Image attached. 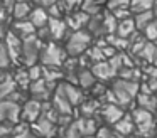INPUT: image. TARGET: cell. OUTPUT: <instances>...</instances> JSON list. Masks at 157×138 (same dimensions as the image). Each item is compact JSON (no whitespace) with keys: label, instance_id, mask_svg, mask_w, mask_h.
<instances>
[{"label":"cell","instance_id":"8d00e7d4","mask_svg":"<svg viewBox=\"0 0 157 138\" xmlns=\"http://www.w3.org/2000/svg\"><path fill=\"white\" fill-rule=\"evenodd\" d=\"M27 71H29V76H31L32 83L44 77V66H41V64H34V66L27 67Z\"/></svg>","mask_w":157,"mask_h":138},{"label":"cell","instance_id":"ffe728a7","mask_svg":"<svg viewBox=\"0 0 157 138\" xmlns=\"http://www.w3.org/2000/svg\"><path fill=\"white\" fill-rule=\"evenodd\" d=\"M137 25H135V20L132 19H125V20H120L118 22V29H117V35L123 37V39H128L133 35H137Z\"/></svg>","mask_w":157,"mask_h":138},{"label":"cell","instance_id":"2e32d148","mask_svg":"<svg viewBox=\"0 0 157 138\" xmlns=\"http://www.w3.org/2000/svg\"><path fill=\"white\" fill-rule=\"evenodd\" d=\"M101 116L105 118V121L117 125V123H118V121L123 118V110H122V106H120V104L108 103V104H106V106L101 110Z\"/></svg>","mask_w":157,"mask_h":138},{"label":"cell","instance_id":"836d02e7","mask_svg":"<svg viewBox=\"0 0 157 138\" xmlns=\"http://www.w3.org/2000/svg\"><path fill=\"white\" fill-rule=\"evenodd\" d=\"M81 128L78 121H73L69 126L64 128V138H81Z\"/></svg>","mask_w":157,"mask_h":138},{"label":"cell","instance_id":"d6986e66","mask_svg":"<svg viewBox=\"0 0 157 138\" xmlns=\"http://www.w3.org/2000/svg\"><path fill=\"white\" fill-rule=\"evenodd\" d=\"M61 89L73 106L83 104V94H81V89H79V88H76L75 84H71V83H64V84H61Z\"/></svg>","mask_w":157,"mask_h":138},{"label":"cell","instance_id":"f1b7e54d","mask_svg":"<svg viewBox=\"0 0 157 138\" xmlns=\"http://www.w3.org/2000/svg\"><path fill=\"white\" fill-rule=\"evenodd\" d=\"M106 42H108V46L115 47V49H128V46H130L128 39H123V37L117 35V34L106 35Z\"/></svg>","mask_w":157,"mask_h":138},{"label":"cell","instance_id":"f546056e","mask_svg":"<svg viewBox=\"0 0 157 138\" xmlns=\"http://www.w3.org/2000/svg\"><path fill=\"white\" fill-rule=\"evenodd\" d=\"M79 128H81V133L85 136H91L96 131V121L93 118H85V120H78Z\"/></svg>","mask_w":157,"mask_h":138},{"label":"cell","instance_id":"74e56055","mask_svg":"<svg viewBox=\"0 0 157 138\" xmlns=\"http://www.w3.org/2000/svg\"><path fill=\"white\" fill-rule=\"evenodd\" d=\"M81 108H83V111H85V113L88 114V118H90L93 113H95V111H98L100 106H98V103H96V101H90V103H83Z\"/></svg>","mask_w":157,"mask_h":138},{"label":"cell","instance_id":"e575fe53","mask_svg":"<svg viewBox=\"0 0 157 138\" xmlns=\"http://www.w3.org/2000/svg\"><path fill=\"white\" fill-rule=\"evenodd\" d=\"M132 0H106V9L110 12H115L118 9H130Z\"/></svg>","mask_w":157,"mask_h":138},{"label":"cell","instance_id":"277c9868","mask_svg":"<svg viewBox=\"0 0 157 138\" xmlns=\"http://www.w3.org/2000/svg\"><path fill=\"white\" fill-rule=\"evenodd\" d=\"M41 49H42V40L37 37V34L24 39V46H22V62L27 64V67L37 64Z\"/></svg>","mask_w":157,"mask_h":138},{"label":"cell","instance_id":"8fae6325","mask_svg":"<svg viewBox=\"0 0 157 138\" xmlns=\"http://www.w3.org/2000/svg\"><path fill=\"white\" fill-rule=\"evenodd\" d=\"M49 32H51V39L54 40H61L64 37H69L71 32H69V27H68V22L63 19H51L49 20Z\"/></svg>","mask_w":157,"mask_h":138},{"label":"cell","instance_id":"603a6c76","mask_svg":"<svg viewBox=\"0 0 157 138\" xmlns=\"http://www.w3.org/2000/svg\"><path fill=\"white\" fill-rule=\"evenodd\" d=\"M137 101H139V106L144 110L154 111L157 108V96H154L152 93H140L137 96Z\"/></svg>","mask_w":157,"mask_h":138},{"label":"cell","instance_id":"6da1fadb","mask_svg":"<svg viewBox=\"0 0 157 138\" xmlns=\"http://www.w3.org/2000/svg\"><path fill=\"white\" fill-rule=\"evenodd\" d=\"M113 96L117 99V104L120 106H128L132 104L133 98L139 96V83L137 81H128V79H118L112 86Z\"/></svg>","mask_w":157,"mask_h":138},{"label":"cell","instance_id":"e0dca14e","mask_svg":"<svg viewBox=\"0 0 157 138\" xmlns=\"http://www.w3.org/2000/svg\"><path fill=\"white\" fill-rule=\"evenodd\" d=\"M19 84L17 81H15L14 76H10L9 73L4 74V77H2V83H0V98L2 99H7V98H10L12 94L17 91Z\"/></svg>","mask_w":157,"mask_h":138},{"label":"cell","instance_id":"52a82bcc","mask_svg":"<svg viewBox=\"0 0 157 138\" xmlns=\"http://www.w3.org/2000/svg\"><path fill=\"white\" fill-rule=\"evenodd\" d=\"M44 113V103L39 99H29L22 108V120L29 123H36Z\"/></svg>","mask_w":157,"mask_h":138},{"label":"cell","instance_id":"ac0fdd59","mask_svg":"<svg viewBox=\"0 0 157 138\" xmlns=\"http://www.w3.org/2000/svg\"><path fill=\"white\" fill-rule=\"evenodd\" d=\"M29 20L36 25V29H42V27H48L49 25L51 15H49L48 9H44V7H34V10H32Z\"/></svg>","mask_w":157,"mask_h":138},{"label":"cell","instance_id":"4316f807","mask_svg":"<svg viewBox=\"0 0 157 138\" xmlns=\"http://www.w3.org/2000/svg\"><path fill=\"white\" fill-rule=\"evenodd\" d=\"M78 84L81 88H91L93 84H95V74H93V71L79 69V73H78Z\"/></svg>","mask_w":157,"mask_h":138},{"label":"cell","instance_id":"30bf717a","mask_svg":"<svg viewBox=\"0 0 157 138\" xmlns=\"http://www.w3.org/2000/svg\"><path fill=\"white\" fill-rule=\"evenodd\" d=\"M29 89H31L34 99L44 101V99H48V98L51 96L52 89H54V84L48 83V81L42 77V79H39V81H34V83L31 84V88H29Z\"/></svg>","mask_w":157,"mask_h":138},{"label":"cell","instance_id":"5b68a950","mask_svg":"<svg viewBox=\"0 0 157 138\" xmlns=\"http://www.w3.org/2000/svg\"><path fill=\"white\" fill-rule=\"evenodd\" d=\"M0 118L4 123H10L12 126L19 123V120L22 118V108L19 106V103L10 99H4L0 104Z\"/></svg>","mask_w":157,"mask_h":138},{"label":"cell","instance_id":"4dcf8cb0","mask_svg":"<svg viewBox=\"0 0 157 138\" xmlns=\"http://www.w3.org/2000/svg\"><path fill=\"white\" fill-rule=\"evenodd\" d=\"M101 2L103 0H85L81 5V10H85L90 15H96L100 13V9H101Z\"/></svg>","mask_w":157,"mask_h":138},{"label":"cell","instance_id":"8992f818","mask_svg":"<svg viewBox=\"0 0 157 138\" xmlns=\"http://www.w3.org/2000/svg\"><path fill=\"white\" fill-rule=\"evenodd\" d=\"M132 118L135 121V126L137 131L140 135H149L150 131L154 130V120H152V111L149 110H144V108H139L132 113Z\"/></svg>","mask_w":157,"mask_h":138},{"label":"cell","instance_id":"1f68e13d","mask_svg":"<svg viewBox=\"0 0 157 138\" xmlns=\"http://www.w3.org/2000/svg\"><path fill=\"white\" fill-rule=\"evenodd\" d=\"M139 56L142 57V59L149 61V62H154V61H155V56H157V46L155 44L147 42V46L142 49V52H140Z\"/></svg>","mask_w":157,"mask_h":138},{"label":"cell","instance_id":"60d3db41","mask_svg":"<svg viewBox=\"0 0 157 138\" xmlns=\"http://www.w3.org/2000/svg\"><path fill=\"white\" fill-rule=\"evenodd\" d=\"M154 66H157V56H155V61H154Z\"/></svg>","mask_w":157,"mask_h":138},{"label":"cell","instance_id":"ab89813d","mask_svg":"<svg viewBox=\"0 0 157 138\" xmlns=\"http://www.w3.org/2000/svg\"><path fill=\"white\" fill-rule=\"evenodd\" d=\"M154 12H155V17H157V2H155V7H154Z\"/></svg>","mask_w":157,"mask_h":138},{"label":"cell","instance_id":"7402d4cb","mask_svg":"<svg viewBox=\"0 0 157 138\" xmlns=\"http://www.w3.org/2000/svg\"><path fill=\"white\" fill-rule=\"evenodd\" d=\"M155 19V12L154 10H149V12H142V13H135L133 20H135V25L139 30H145L149 24L154 22Z\"/></svg>","mask_w":157,"mask_h":138},{"label":"cell","instance_id":"7a4b0ae2","mask_svg":"<svg viewBox=\"0 0 157 138\" xmlns=\"http://www.w3.org/2000/svg\"><path fill=\"white\" fill-rule=\"evenodd\" d=\"M91 42V34L88 30H75L71 35L68 37L66 42V52L69 56H79V54L86 52Z\"/></svg>","mask_w":157,"mask_h":138},{"label":"cell","instance_id":"cb8c5ba5","mask_svg":"<svg viewBox=\"0 0 157 138\" xmlns=\"http://www.w3.org/2000/svg\"><path fill=\"white\" fill-rule=\"evenodd\" d=\"M135 128H137L135 121H133V118H130V116H123L122 120L115 125V131L118 135H130Z\"/></svg>","mask_w":157,"mask_h":138},{"label":"cell","instance_id":"d590c367","mask_svg":"<svg viewBox=\"0 0 157 138\" xmlns=\"http://www.w3.org/2000/svg\"><path fill=\"white\" fill-rule=\"evenodd\" d=\"M10 62H14L10 52H9L7 46L2 44V46H0V66H2V69H7V67L10 66Z\"/></svg>","mask_w":157,"mask_h":138},{"label":"cell","instance_id":"d6a6232c","mask_svg":"<svg viewBox=\"0 0 157 138\" xmlns=\"http://www.w3.org/2000/svg\"><path fill=\"white\" fill-rule=\"evenodd\" d=\"M12 138H37L34 130H29L25 125H19L17 128H14V135Z\"/></svg>","mask_w":157,"mask_h":138},{"label":"cell","instance_id":"484cf974","mask_svg":"<svg viewBox=\"0 0 157 138\" xmlns=\"http://www.w3.org/2000/svg\"><path fill=\"white\" fill-rule=\"evenodd\" d=\"M88 29H90V32H95V34H106L105 32V22H103V13L91 15Z\"/></svg>","mask_w":157,"mask_h":138},{"label":"cell","instance_id":"83f0119b","mask_svg":"<svg viewBox=\"0 0 157 138\" xmlns=\"http://www.w3.org/2000/svg\"><path fill=\"white\" fill-rule=\"evenodd\" d=\"M15 81H17L19 88L21 89H27V88H31L32 81H31V76H29V71L27 69H19L17 73L14 74Z\"/></svg>","mask_w":157,"mask_h":138},{"label":"cell","instance_id":"f35d334b","mask_svg":"<svg viewBox=\"0 0 157 138\" xmlns=\"http://www.w3.org/2000/svg\"><path fill=\"white\" fill-rule=\"evenodd\" d=\"M96 138H115V136H113L106 128H101V130L98 131V136H96Z\"/></svg>","mask_w":157,"mask_h":138},{"label":"cell","instance_id":"44dd1931","mask_svg":"<svg viewBox=\"0 0 157 138\" xmlns=\"http://www.w3.org/2000/svg\"><path fill=\"white\" fill-rule=\"evenodd\" d=\"M32 10L34 9H32L31 2H21V3H17V5L14 7L12 17H14V20H25L27 17H31Z\"/></svg>","mask_w":157,"mask_h":138},{"label":"cell","instance_id":"3957f363","mask_svg":"<svg viewBox=\"0 0 157 138\" xmlns=\"http://www.w3.org/2000/svg\"><path fill=\"white\" fill-rule=\"evenodd\" d=\"M66 50H63L58 44L51 42L44 46L41 52V62L44 67H61L66 62Z\"/></svg>","mask_w":157,"mask_h":138},{"label":"cell","instance_id":"9c48e42d","mask_svg":"<svg viewBox=\"0 0 157 138\" xmlns=\"http://www.w3.org/2000/svg\"><path fill=\"white\" fill-rule=\"evenodd\" d=\"M90 20H91V15L86 13L85 10H76V12H71L68 17H66V22H68V27L75 32V30H83V27H88Z\"/></svg>","mask_w":157,"mask_h":138},{"label":"cell","instance_id":"d4e9b609","mask_svg":"<svg viewBox=\"0 0 157 138\" xmlns=\"http://www.w3.org/2000/svg\"><path fill=\"white\" fill-rule=\"evenodd\" d=\"M157 0H132L130 3V9H132L133 13H142V12H149V10H154Z\"/></svg>","mask_w":157,"mask_h":138},{"label":"cell","instance_id":"ba28073f","mask_svg":"<svg viewBox=\"0 0 157 138\" xmlns=\"http://www.w3.org/2000/svg\"><path fill=\"white\" fill-rule=\"evenodd\" d=\"M4 44L7 46L9 52H10L12 61H17L19 57H22V46H24V39L19 37L14 30H9V32L5 34Z\"/></svg>","mask_w":157,"mask_h":138},{"label":"cell","instance_id":"9a60e30c","mask_svg":"<svg viewBox=\"0 0 157 138\" xmlns=\"http://www.w3.org/2000/svg\"><path fill=\"white\" fill-rule=\"evenodd\" d=\"M32 130L36 133H39L41 136H46V138H51L52 135L56 133V123L51 120H48L46 116H41L37 121L34 123V128Z\"/></svg>","mask_w":157,"mask_h":138},{"label":"cell","instance_id":"7c38bea8","mask_svg":"<svg viewBox=\"0 0 157 138\" xmlns=\"http://www.w3.org/2000/svg\"><path fill=\"white\" fill-rule=\"evenodd\" d=\"M51 103H52V106L59 111V114H71L73 104L69 103V99L66 98V94L63 93L61 86H58V89H56V93H54V96H52Z\"/></svg>","mask_w":157,"mask_h":138},{"label":"cell","instance_id":"b9f144b4","mask_svg":"<svg viewBox=\"0 0 157 138\" xmlns=\"http://www.w3.org/2000/svg\"><path fill=\"white\" fill-rule=\"evenodd\" d=\"M137 138H144V136H137Z\"/></svg>","mask_w":157,"mask_h":138},{"label":"cell","instance_id":"5bb4252c","mask_svg":"<svg viewBox=\"0 0 157 138\" xmlns=\"http://www.w3.org/2000/svg\"><path fill=\"white\" fill-rule=\"evenodd\" d=\"M12 30H14L19 37H22V39H27V37L37 34V32H36V25L29 19H25V20H14V24H12Z\"/></svg>","mask_w":157,"mask_h":138},{"label":"cell","instance_id":"4fadbf2b","mask_svg":"<svg viewBox=\"0 0 157 138\" xmlns=\"http://www.w3.org/2000/svg\"><path fill=\"white\" fill-rule=\"evenodd\" d=\"M93 74H95V77H98V79L101 81H108L112 79L113 76H115V69L112 67V64H110V61H100V62H95L91 67Z\"/></svg>","mask_w":157,"mask_h":138}]
</instances>
